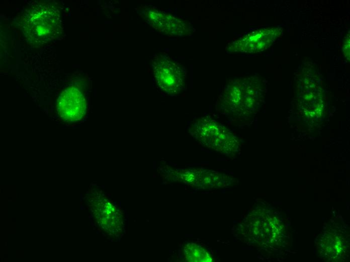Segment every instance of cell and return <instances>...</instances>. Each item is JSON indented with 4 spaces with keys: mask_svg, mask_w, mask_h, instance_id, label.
Segmentation results:
<instances>
[{
    "mask_svg": "<svg viewBox=\"0 0 350 262\" xmlns=\"http://www.w3.org/2000/svg\"><path fill=\"white\" fill-rule=\"evenodd\" d=\"M22 27L25 37L35 45L56 39L62 30L58 7L51 2L34 4L25 11Z\"/></svg>",
    "mask_w": 350,
    "mask_h": 262,
    "instance_id": "cell-2",
    "label": "cell"
},
{
    "mask_svg": "<svg viewBox=\"0 0 350 262\" xmlns=\"http://www.w3.org/2000/svg\"><path fill=\"white\" fill-rule=\"evenodd\" d=\"M155 82L159 88L170 95H177L186 88V70L166 54L156 55L152 61Z\"/></svg>",
    "mask_w": 350,
    "mask_h": 262,
    "instance_id": "cell-4",
    "label": "cell"
},
{
    "mask_svg": "<svg viewBox=\"0 0 350 262\" xmlns=\"http://www.w3.org/2000/svg\"><path fill=\"white\" fill-rule=\"evenodd\" d=\"M192 136L201 144L227 153L236 144V139L221 122L210 115L194 120L189 126Z\"/></svg>",
    "mask_w": 350,
    "mask_h": 262,
    "instance_id": "cell-3",
    "label": "cell"
},
{
    "mask_svg": "<svg viewBox=\"0 0 350 262\" xmlns=\"http://www.w3.org/2000/svg\"><path fill=\"white\" fill-rule=\"evenodd\" d=\"M280 33V29L275 27L260 29L232 42L226 50L230 53L260 52L274 43Z\"/></svg>",
    "mask_w": 350,
    "mask_h": 262,
    "instance_id": "cell-6",
    "label": "cell"
},
{
    "mask_svg": "<svg viewBox=\"0 0 350 262\" xmlns=\"http://www.w3.org/2000/svg\"><path fill=\"white\" fill-rule=\"evenodd\" d=\"M146 15L154 28L168 36H187L193 32V28L190 23L174 16L153 9L148 11Z\"/></svg>",
    "mask_w": 350,
    "mask_h": 262,
    "instance_id": "cell-7",
    "label": "cell"
},
{
    "mask_svg": "<svg viewBox=\"0 0 350 262\" xmlns=\"http://www.w3.org/2000/svg\"><path fill=\"white\" fill-rule=\"evenodd\" d=\"M343 51L345 57L349 59V35H347L344 40Z\"/></svg>",
    "mask_w": 350,
    "mask_h": 262,
    "instance_id": "cell-8",
    "label": "cell"
},
{
    "mask_svg": "<svg viewBox=\"0 0 350 262\" xmlns=\"http://www.w3.org/2000/svg\"><path fill=\"white\" fill-rule=\"evenodd\" d=\"M86 101L82 89L73 85L64 89L57 101V111L59 116L67 122H77L86 112Z\"/></svg>",
    "mask_w": 350,
    "mask_h": 262,
    "instance_id": "cell-5",
    "label": "cell"
},
{
    "mask_svg": "<svg viewBox=\"0 0 350 262\" xmlns=\"http://www.w3.org/2000/svg\"><path fill=\"white\" fill-rule=\"evenodd\" d=\"M262 96V85L254 77L228 80L218 97V112L232 118L254 112Z\"/></svg>",
    "mask_w": 350,
    "mask_h": 262,
    "instance_id": "cell-1",
    "label": "cell"
}]
</instances>
